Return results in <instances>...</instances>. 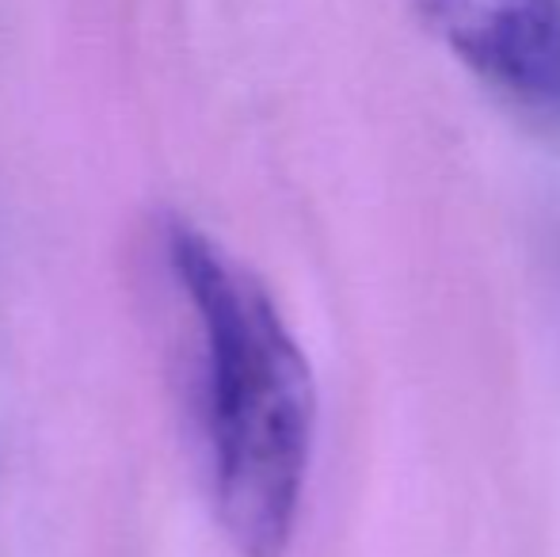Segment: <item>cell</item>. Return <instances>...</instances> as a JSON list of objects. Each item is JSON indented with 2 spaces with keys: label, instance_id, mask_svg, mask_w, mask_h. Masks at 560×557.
I'll return each instance as SVG.
<instances>
[{
  "label": "cell",
  "instance_id": "1",
  "mask_svg": "<svg viewBox=\"0 0 560 557\" xmlns=\"http://www.w3.org/2000/svg\"><path fill=\"white\" fill-rule=\"evenodd\" d=\"M164 245L202 333L218 520L244 557H282L310 477L313 371L267 287L214 237L172 218Z\"/></svg>",
  "mask_w": 560,
  "mask_h": 557
},
{
  "label": "cell",
  "instance_id": "2",
  "mask_svg": "<svg viewBox=\"0 0 560 557\" xmlns=\"http://www.w3.org/2000/svg\"><path fill=\"white\" fill-rule=\"evenodd\" d=\"M423 23L492 89L560 107V0H416Z\"/></svg>",
  "mask_w": 560,
  "mask_h": 557
}]
</instances>
